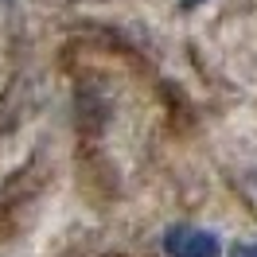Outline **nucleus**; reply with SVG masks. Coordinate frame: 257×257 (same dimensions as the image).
<instances>
[{
	"label": "nucleus",
	"mask_w": 257,
	"mask_h": 257,
	"mask_svg": "<svg viewBox=\"0 0 257 257\" xmlns=\"http://www.w3.org/2000/svg\"><path fill=\"white\" fill-rule=\"evenodd\" d=\"M168 257H218V238L210 230H195V226H176L164 238Z\"/></svg>",
	"instance_id": "obj_1"
},
{
	"label": "nucleus",
	"mask_w": 257,
	"mask_h": 257,
	"mask_svg": "<svg viewBox=\"0 0 257 257\" xmlns=\"http://www.w3.org/2000/svg\"><path fill=\"white\" fill-rule=\"evenodd\" d=\"M230 257H257V241H238L230 249Z\"/></svg>",
	"instance_id": "obj_2"
},
{
	"label": "nucleus",
	"mask_w": 257,
	"mask_h": 257,
	"mask_svg": "<svg viewBox=\"0 0 257 257\" xmlns=\"http://www.w3.org/2000/svg\"><path fill=\"white\" fill-rule=\"evenodd\" d=\"M195 4H199V0H183V8H195Z\"/></svg>",
	"instance_id": "obj_3"
}]
</instances>
